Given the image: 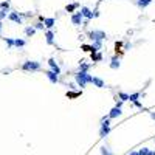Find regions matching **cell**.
<instances>
[{"instance_id": "2e32d148", "label": "cell", "mask_w": 155, "mask_h": 155, "mask_svg": "<svg viewBox=\"0 0 155 155\" xmlns=\"http://www.w3.org/2000/svg\"><path fill=\"white\" fill-rule=\"evenodd\" d=\"M152 2H154V0H137V6L143 9V8H146L147 5H151Z\"/></svg>"}, {"instance_id": "9c48e42d", "label": "cell", "mask_w": 155, "mask_h": 155, "mask_svg": "<svg viewBox=\"0 0 155 155\" xmlns=\"http://www.w3.org/2000/svg\"><path fill=\"white\" fill-rule=\"evenodd\" d=\"M48 65H50V68H51L53 71H56L58 75H60V67H59V64H58L53 58H51V59H48Z\"/></svg>"}, {"instance_id": "9a60e30c", "label": "cell", "mask_w": 155, "mask_h": 155, "mask_svg": "<svg viewBox=\"0 0 155 155\" xmlns=\"http://www.w3.org/2000/svg\"><path fill=\"white\" fill-rule=\"evenodd\" d=\"M9 20H13V22H16V23H22V17H20V14H17V13H9Z\"/></svg>"}, {"instance_id": "4dcf8cb0", "label": "cell", "mask_w": 155, "mask_h": 155, "mask_svg": "<svg viewBox=\"0 0 155 155\" xmlns=\"http://www.w3.org/2000/svg\"><path fill=\"white\" fill-rule=\"evenodd\" d=\"M98 16H99V11L95 9V11H93V17H98Z\"/></svg>"}, {"instance_id": "d4e9b609", "label": "cell", "mask_w": 155, "mask_h": 155, "mask_svg": "<svg viewBox=\"0 0 155 155\" xmlns=\"http://www.w3.org/2000/svg\"><path fill=\"white\" fill-rule=\"evenodd\" d=\"M149 152H151V149H147V147H143V149L138 151V154H140V155H149Z\"/></svg>"}, {"instance_id": "d6a6232c", "label": "cell", "mask_w": 155, "mask_h": 155, "mask_svg": "<svg viewBox=\"0 0 155 155\" xmlns=\"http://www.w3.org/2000/svg\"><path fill=\"white\" fill-rule=\"evenodd\" d=\"M129 155H138V152H130Z\"/></svg>"}, {"instance_id": "5bb4252c", "label": "cell", "mask_w": 155, "mask_h": 155, "mask_svg": "<svg viewBox=\"0 0 155 155\" xmlns=\"http://www.w3.org/2000/svg\"><path fill=\"white\" fill-rule=\"evenodd\" d=\"M45 37H47V43H48V45H53V43H54V33H53V30H48L45 33Z\"/></svg>"}, {"instance_id": "ffe728a7", "label": "cell", "mask_w": 155, "mask_h": 155, "mask_svg": "<svg viewBox=\"0 0 155 155\" xmlns=\"http://www.w3.org/2000/svg\"><path fill=\"white\" fill-rule=\"evenodd\" d=\"M118 98L121 99V101H130V95H129V93H124V92H119Z\"/></svg>"}, {"instance_id": "277c9868", "label": "cell", "mask_w": 155, "mask_h": 155, "mask_svg": "<svg viewBox=\"0 0 155 155\" xmlns=\"http://www.w3.org/2000/svg\"><path fill=\"white\" fill-rule=\"evenodd\" d=\"M88 39L93 42L95 41H104V39H107V34L102 30H93V31L88 33Z\"/></svg>"}, {"instance_id": "1f68e13d", "label": "cell", "mask_w": 155, "mask_h": 155, "mask_svg": "<svg viewBox=\"0 0 155 155\" xmlns=\"http://www.w3.org/2000/svg\"><path fill=\"white\" fill-rule=\"evenodd\" d=\"M149 115H151V118H152V119H155V112H151Z\"/></svg>"}, {"instance_id": "7c38bea8", "label": "cell", "mask_w": 155, "mask_h": 155, "mask_svg": "<svg viewBox=\"0 0 155 155\" xmlns=\"http://www.w3.org/2000/svg\"><path fill=\"white\" fill-rule=\"evenodd\" d=\"M92 84H93V85H96L98 88H104V87H106V82H104L101 78H96V76H93Z\"/></svg>"}, {"instance_id": "52a82bcc", "label": "cell", "mask_w": 155, "mask_h": 155, "mask_svg": "<svg viewBox=\"0 0 155 155\" xmlns=\"http://www.w3.org/2000/svg\"><path fill=\"white\" fill-rule=\"evenodd\" d=\"M41 20L45 23V28H48V30H51L56 25V19L54 17H41Z\"/></svg>"}, {"instance_id": "7402d4cb", "label": "cell", "mask_w": 155, "mask_h": 155, "mask_svg": "<svg viewBox=\"0 0 155 155\" xmlns=\"http://www.w3.org/2000/svg\"><path fill=\"white\" fill-rule=\"evenodd\" d=\"M92 60H93V62L102 60V54H101V53H92Z\"/></svg>"}, {"instance_id": "8992f818", "label": "cell", "mask_w": 155, "mask_h": 155, "mask_svg": "<svg viewBox=\"0 0 155 155\" xmlns=\"http://www.w3.org/2000/svg\"><path fill=\"white\" fill-rule=\"evenodd\" d=\"M45 75H47V78L50 79V82H51V84H58V82H59V75L56 73V71L48 70V71H45Z\"/></svg>"}, {"instance_id": "484cf974", "label": "cell", "mask_w": 155, "mask_h": 155, "mask_svg": "<svg viewBox=\"0 0 155 155\" xmlns=\"http://www.w3.org/2000/svg\"><path fill=\"white\" fill-rule=\"evenodd\" d=\"M0 9H9V2H2L0 3Z\"/></svg>"}, {"instance_id": "4316f807", "label": "cell", "mask_w": 155, "mask_h": 155, "mask_svg": "<svg viewBox=\"0 0 155 155\" xmlns=\"http://www.w3.org/2000/svg\"><path fill=\"white\" fill-rule=\"evenodd\" d=\"M5 42H6V45L11 48V47H14V41L13 39H8V37H5Z\"/></svg>"}, {"instance_id": "ac0fdd59", "label": "cell", "mask_w": 155, "mask_h": 155, "mask_svg": "<svg viewBox=\"0 0 155 155\" xmlns=\"http://www.w3.org/2000/svg\"><path fill=\"white\" fill-rule=\"evenodd\" d=\"M90 67H92V64H85L84 60H81V62H79V70L81 71H88Z\"/></svg>"}, {"instance_id": "ba28073f", "label": "cell", "mask_w": 155, "mask_h": 155, "mask_svg": "<svg viewBox=\"0 0 155 155\" xmlns=\"http://www.w3.org/2000/svg\"><path fill=\"white\" fill-rule=\"evenodd\" d=\"M121 115H123V112H121V107L115 106V107L109 112V118H110V119H113V118H119Z\"/></svg>"}, {"instance_id": "f1b7e54d", "label": "cell", "mask_w": 155, "mask_h": 155, "mask_svg": "<svg viewBox=\"0 0 155 155\" xmlns=\"http://www.w3.org/2000/svg\"><path fill=\"white\" fill-rule=\"evenodd\" d=\"M6 17V9H0V20H3Z\"/></svg>"}, {"instance_id": "83f0119b", "label": "cell", "mask_w": 155, "mask_h": 155, "mask_svg": "<svg viewBox=\"0 0 155 155\" xmlns=\"http://www.w3.org/2000/svg\"><path fill=\"white\" fill-rule=\"evenodd\" d=\"M43 26H45V23H43V22H39V23L34 25V28L36 30H43Z\"/></svg>"}, {"instance_id": "7a4b0ae2", "label": "cell", "mask_w": 155, "mask_h": 155, "mask_svg": "<svg viewBox=\"0 0 155 155\" xmlns=\"http://www.w3.org/2000/svg\"><path fill=\"white\" fill-rule=\"evenodd\" d=\"M109 134H110V118H109V115H107V116H102V118H101L99 137H101V138H106Z\"/></svg>"}, {"instance_id": "8fae6325", "label": "cell", "mask_w": 155, "mask_h": 155, "mask_svg": "<svg viewBox=\"0 0 155 155\" xmlns=\"http://www.w3.org/2000/svg\"><path fill=\"white\" fill-rule=\"evenodd\" d=\"M119 65H121V62H119L118 56H113L112 59H110V68H112V70H118Z\"/></svg>"}, {"instance_id": "f546056e", "label": "cell", "mask_w": 155, "mask_h": 155, "mask_svg": "<svg viewBox=\"0 0 155 155\" xmlns=\"http://www.w3.org/2000/svg\"><path fill=\"white\" fill-rule=\"evenodd\" d=\"M134 104H135V106H137V107H140V109H143V104H141L140 101H135Z\"/></svg>"}, {"instance_id": "44dd1931", "label": "cell", "mask_w": 155, "mask_h": 155, "mask_svg": "<svg viewBox=\"0 0 155 155\" xmlns=\"http://www.w3.org/2000/svg\"><path fill=\"white\" fill-rule=\"evenodd\" d=\"M34 33H36L34 26H26V28H25V34L26 36H34Z\"/></svg>"}, {"instance_id": "30bf717a", "label": "cell", "mask_w": 155, "mask_h": 155, "mask_svg": "<svg viewBox=\"0 0 155 155\" xmlns=\"http://www.w3.org/2000/svg\"><path fill=\"white\" fill-rule=\"evenodd\" d=\"M81 13L82 16H84V19H93V11H90V8H87V6H81Z\"/></svg>"}, {"instance_id": "5b68a950", "label": "cell", "mask_w": 155, "mask_h": 155, "mask_svg": "<svg viewBox=\"0 0 155 155\" xmlns=\"http://www.w3.org/2000/svg\"><path fill=\"white\" fill-rule=\"evenodd\" d=\"M82 22H84V16H82V13L79 11V13H73V16H71V23L79 26Z\"/></svg>"}, {"instance_id": "e0dca14e", "label": "cell", "mask_w": 155, "mask_h": 155, "mask_svg": "<svg viewBox=\"0 0 155 155\" xmlns=\"http://www.w3.org/2000/svg\"><path fill=\"white\" fill-rule=\"evenodd\" d=\"M76 8H79V3H78V2L67 5V6H65V11H67V13H73V11H75Z\"/></svg>"}, {"instance_id": "836d02e7", "label": "cell", "mask_w": 155, "mask_h": 155, "mask_svg": "<svg viewBox=\"0 0 155 155\" xmlns=\"http://www.w3.org/2000/svg\"><path fill=\"white\" fill-rule=\"evenodd\" d=\"M149 155H155V152H154V151H151V152H149Z\"/></svg>"}, {"instance_id": "6da1fadb", "label": "cell", "mask_w": 155, "mask_h": 155, "mask_svg": "<svg viewBox=\"0 0 155 155\" xmlns=\"http://www.w3.org/2000/svg\"><path fill=\"white\" fill-rule=\"evenodd\" d=\"M92 79H93V76L88 75V71H81L79 70L78 73H75V82L81 88H84L87 84H92Z\"/></svg>"}, {"instance_id": "d590c367", "label": "cell", "mask_w": 155, "mask_h": 155, "mask_svg": "<svg viewBox=\"0 0 155 155\" xmlns=\"http://www.w3.org/2000/svg\"><path fill=\"white\" fill-rule=\"evenodd\" d=\"M138 155H140V154H138Z\"/></svg>"}, {"instance_id": "4fadbf2b", "label": "cell", "mask_w": 155, "mask_h": 155, "mask_svg": "<svg viewBox=\"0 0 155 155\" xmlns=\"http://www.w3.org/2000/svg\"><path fill=\"white\" fill-rule=\"evenodd\" d=\"M90 47H92V53H98L102 48V41H95Z\"/></svg>"}, {"instance_id": "d6986e66", "label": "cell", "mask_w": 155, "mask_h": 155, "mask_svg": "<svg viewBox=\"0 0 155 155\" xmlns=\"http://www.w3.org/2000/svg\"><path fill=\"white\" fill-rule=\"evenodd\" d=\"M25 45H26V42L23 41V39H14V47L22 48V47H25Z\"/></svg>"}, {"instance_id": "603a6c76", "label": "cell", "mask_w": 155, "mask_h": 155, "mask_svg": "<svg viewBox=\"0 0 155 155\" xmlns=\"http://www.w3.org/2000/svg\"><path fill=\"white\" fill-rule=\"evenodd\" d=\"M140 96H141V93H140V92L132 93V95H130V101H132V102H135V101H138V99H140Z\"/></svg>"}, {"instance_id": "e575fe53", "label": "cell", "mask_w": 155, "mask_h": 155, "mask_svg": "<svg viewBox=\"0 0 155 155\" xmlns=\"http://www.w3.org/2000/svg\"><path fill=\"white\" fill-rule=\"evenodd\" d=\"M2 26H3V25H2V20H0V30H2Z\"/></svg>"}, {"instance_id": "cb8c5ba5", "label": "cell", "mask_w": 155, "mask_h": 155, "mask_svg": "<svg viewBox=\"0 0 155 155\" xmlns=\"http://www.w3.org/2000/svg\"><path fill=\"white\" fill-rule=\"evenodd\" d=\"M101 155H113L106 146H101Z\"/></svg>"}, {"instance_id": "3957f363", "label": "cell", "mask_w": 155, "mask_h": 155, "mask_svg": "<svg viewBox=\"0 0 155 155\" xmlns=\"http://www.w3.org/2000/svg\"><path fill=\"white\" fill-rule=\"evenodd\" d=\"M22 70H25V71H37V70H41V62H37V60H25L23 65H22Z\"/></svg>"}]
</instances>
